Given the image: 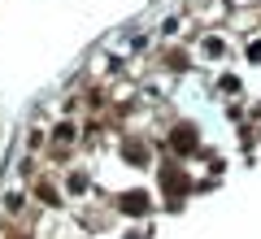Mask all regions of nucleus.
I'll use <instances>...</instances> for the list:
<instances>
[{
  "instance_id": "423d86ee",
  "label": "nucleus",
  "mask_w": 261,
  "mask_h": 239,
  "mask_svg": "<svg viewBox=\"0 0 261 239\" xmlns=\"http://www.w3.org/2000/svg\"><path fill=\"white\" fill-rule=\"evenodd\" d=\"M118 209L126 213V218H148L152 213V196L144 192V187H130V192L118 196Z\"/></svg>"
},
{
  "instance_id": "39448f33",
  "label": "nucleus",
  "mask_w": 261,
  "mask_h": 239,
  "mask_svg": "<svg viewBox=\"0 0 261 239\" xmlns=\"http://www.w3.org/2000/svg\"><path fill=\"white\" fill-rule=\"evenodd\" d=\"M31 196H35V200L44 204V209H53V213L65 204V192H61V187H57L48 174H35V183H31Z\"/></svg>"
},
{
  "instance_id": "20e7f679",
  "label": "nucleus",
  "mask_w": 261,
  "mask_h": 239,
  "mask_svg": "<svg viewBox=\"0 0 261 239\" xmlns=\"http://www.w3.org/2000/svg\"><path fill=\"white\" fill-rule=\"evenodd\" d=\"M118 152H122V161H126V166H135V170H144V166L152 161L148 139H140V135H122V139H118Z\"/></svg>"
},
{
  "instance_id": "1a4fd4ad",
  "label": "nucleus",
  "mask_w": 261,
  "mask_h": 239,
  "mask_svg": "<svg viewBox=\"0 0 261 239\" xmlns=\"http://www.w3.org/2000/svg\"><path fill=\"white\" fill-rule=\"evenodd\" d=\"M27 213H31V200H27L22 192H9V196H5V218L18 222V218H27Z\"/></svg>"
},
{
  "instance_id": "ddd939ff",
  "label": "nucleus",
  "mask_w": 261,
  "mask_h": 239,
  "mask_svg": "<svg viewBox=\"0 0 261 239\" xmlns=\"http://www.w3.org/2000/svg\"><path fill=\"white\" fill-rule=\"evenodd\" d=\"M9 239H35V235H27V230H13V235Z\"/></svg>"
},
{
  "instance_id": "f03ea898",
  "label": "nucleus",
  "mask_w": 261,
  "mask_h": 239,
  "mask_svg": "<svg viewBox=\"0 0 261 239\" xmlns=\"http://www.w3.org/2000/svg\"><path fill=\"white\" fill-rule=\"evenodd\" d=\"M74 144H79V122L74 118H61L53 126V135H48V156H53V161H65Z\"/></svg>"
},
{
  "instance_id": "f257e3e1",
  "label": "nucleus",
  "mask_w": 261,
  "mask_h": 239,
  "mask_svg": "<svg viewBox=\"0 0 261 239\" xmlns=\"http://www.w3.org/2000/svg\"><path fill=\"white\" fill-rule=\"evenodd\" d=\"M157 178H161V192H166L170 204H183V196L192 192V178H187V170L178 166V161H166V166L157 170Z\"/></svg>"
},
{
  "instance_id": "f8f14e48",
  "label": "nucleus",
  "mask_w": 261,
  "mask_h": 239,
  "mask_svg": "<svg viewBox=\"0 0 261 239\" xmlns=\"http://www.w3.org/2000/svg\"><path fill=\"white\" fill-rule=\"evenodd\" d=\"M244 57H248V61H252V65H261V39H252V44H248V48H244Z\"/></svg>"
},
{
  "instance_id": "9d476101",
  "label": "nucleus",
  "mask_w": 261,
  "mask_h": 239,
  "mask_svg": "<svg viewBox=\"0 0 261 239\" xmlns=\"http://www.w3.org/2000/svg\"><path fill=\"white\" fill-rule=\"evenodd\" d=\"M200 52H205L209 61H218V57H226V39L222 35H205L200 39Z\"/></svg>"
},
{
  "instance_id": "9b49d317",
  "label": "nucleus",
  "mask_w": 261,
  "mask_h": 239,
  "mask_svg": "<svg viewBox=\"0 0 261 239\" xmlns=\"http://www.w3.org/2000/svg\"><path fill=\"white\" fill-rule=\"evenodd\" d=\"M218 92H240V78H235V74H222V78H218Z\"/></svg>"
},
{
  "instance_id": "7ed1b4c3",
  "label": "nucleus",
  "mask_w": 261,
  "mask_h": 239,
  "mask_svg": "<svg viewBox=\"0 0 261 239\" xmlns=\"http://www.w3.org/2000/svg\"><path fill=\"white\" fill-rule=\"evenodd\" d=\"M166 148H170L174 156H196V152H200V130H196L192 122H174V126H170Z\"/></svg>"
},
{
  "instance_id": "0eeeda50",
  "label": "nucleus",
  "mask_w": 261,
  "mask_h": 239,
  "mask_svg": "<svg viewBox=\"0 0 261 239\" xmlns=\"http://www.w3.org/2000/svg\"><path fill=\"white\" fill-rule=\"evenodd\" d=\"M87 192H92L87 170H70V174H65V196H87Z\"/></svg>"
},
{
  "instance_id": "6e6552de",
  "label": "nucleus",
  "mask_w": 261,
  "mask_h": 239,
  "mask_svg": "<svg viewBox=\"0 0 261 239\" xmlns=\"http://www.w3.org/2000/svg\"><path fill=\"white\" fill-rule=\"evenodd\" d=\"M161 65H166L170 74H183V70H192V57H187L183 48H170V52H161Z\"/></svg>"
}]
</instances>
